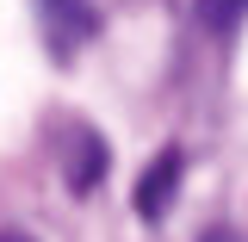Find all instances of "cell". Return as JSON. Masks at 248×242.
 I'll return each instance as SVG.
<instances>
[{
	"mask_svg": "<svg viewBox=\"0 0 248 242\" xmlns=\"http://www.w3.org/2000/svg\"><path fill=\"white\" fill-rule=\"evenodd\" d=\"M242 19H248V0H199V25L217 31V37H230Z\"/></svg>",
	"mask_w": 248,
	"mask_h": 242,
	"instance_id": "3",
	"label": "cell"
},
{
	"mask_svg": "<svg viewBox=\"0 0 248 242\" xmlns=\"http://www.w3.org/2000/svg\"><path fill=\"white\" fill-rule=\"evenodd\" d=\"M199 242H242V236H236V230H205Z\"/></svg>",
	"mask_w": 248,
	"mask_h": 242,
	"instance_id": "4",
	"label": "cell"
},
{
	"mask_svg": "<svg viewBox=\"0 0 248 242\" xmlns=\"http://www.w3.org/2000/svg\"><path fill=\"white\" fill-rule=\"evenodd\" d=\"M0 242H31V236H0Z\"/></svg>",
	"mask_w": 248,
	"mask_h": 242,
	"instance_id": "5",
	"label": "cell"
},
{
	"mask_svg": "<svg viewBox=\"0 0 248 242\" xmlns=\"http://www.w3.org/2000/svg\"><path fill=\"white\" fill-rule=\"evenodd\" d=\"M99 174H106V149H99V137H93V130L75 124V143H68V186H75V193H93Z\"/></svg>",
	"mask_w": 248,
	"mask_h": 242,
	"instance_id": "2",
	"label": "cell"
},
{
	"mask_svg": "<svg viewBox=\"0 0 248 242\" xmlns=\"http://www.w3.org/2000/svg\"><path fill=\"white\" fill-rule=\"evenodd\" d=\"M180 168H186V155H180V149H161V155L149 161V174L137 180V211L149 217V224L168 211V199L180 193Z\"/></svg>",
	"mask_w": 248,
	"mask_h": 242,
	"instance_id": "1",
	"label": "cell"
}]
</instances>
